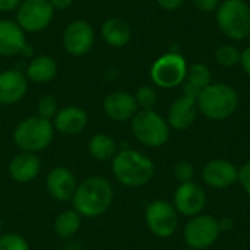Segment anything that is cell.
<instances>
[{"mask_svg": "<svg viewBox=\"0 0 250 250\" xmlns=\"http://www.w3.org/2000/svg\"><path fill=\"white\" fill-rule=\"evenodd\" d=\"M198 110L211 120H224L234 114L239 107L236 89L226 83L208 85L196 98Z\"/></svg>", "mask_w": 250, "mask_h": 250, "instance_id": "obj_3", "label": "cell"}, {"mask_svg": "<svg viewBox=\"0 0 250 250\" xmlns=\"http://www.w3.org/2000/svg\"><path fill=\"white\" fill-rule=\"evenodd\" d=\"M81 223H82V217L75 211V209H67L60 212L53 224L54 233L62 237V239H69L72 236H75L79 229H81Z\"/></svg>", "mask_w": 250, "mask_h": 250, "instance_id": "obj_25", "label": "cell"}, {"mask_svg": "<svg viewBox=\"0 0 250 250\" xmlns=\"http://www.w3.org/2000/svg\"><path fill=\"white\" fill-rule=\"evenodd\" d=\"M104 111L107 117L114 122H127L135 117V114L139 111V107L135 95L125 91H117L105 97Z\"/></svg>", "mask_w": 250, "mask_h": 250, "instance_id": "obj_15", "label": "cell"}, {"mask_svg": "<svg viewBox=\"0 0 250 250\" xmlns=\"http://www.w3.org/2000/svg\"><path fill=\"white\" fill-rule=\"evenodd\" d=\"M157 1H158V4H160L163 9H166V10H176L177 7L182 6V3H183L185 0H157Z\"/></svg>", "mask_w": 250, "mask_h": 250, "instance_id": "obj_36", "label": "cell"}, {"mask_svg": "<svg viewBox=\"0 0 250 250\" xmlns=\"http://www.w3.org/2000/svg\"><path fill=\"white\" fill-rule=\"evenodd\" d=\"M211 85V72L207 64L196 63L190 69H188L185 82H183V92L185 95L198 98V95Z\"/></svg>", "mask_w": 250, "mask_h": 250, "instance_id": "obj_22", "label": "cell"}, {"mask_svg": "<svg viewBox=\"0 0 250 250\" xmlns=\"http://www.w3.org/2000/svg\"><path fill=\"white\" fill-rule=\"evenodd\" d=\"M88 151L91 157L98 161H108L113 160L117 154V144L116 141L105 133H97L89 139Z\"/></svg>", "mask_w": 250, "mask_h": 250, "instance_id": "obj_24", "label": "cell"}, {"mask_svg": "<svg viewBox=\"0 0 250 250\" xmlns=\"http://www.w3.org/2000/svg\"><path fill=\"white\" fill-rule=\"evenodd\" d=\"M193 176H195V167L189 161H179L174 166V177L180 183L193 182Z\"/></svg>", "mask_w": 250, "mask_h": 250, "instance_id": "obj_30", "label": "cell"}, {"mask_svg": "<svg viewBox=\"0 0 250 250\" xmlns=\"http://www.w3.org/2000/svg\"><path fill=\"white\" fill-rule=\"evenodd\" d=\"M220 233L218 221L214 217L199 214L188 221L183 237L190 249L204 250L211 248L218 240Z\"/></svg>", "mask_w": 250, "mask_h": 250, "instance_id": "obj_8", "label": "cell"}, {"mask_svg": "<svg viewBox=\"0 0 250 250\" xmlns=\"http://www.w3.org/2000/svg\"><path fill=\"white\" fill-rule=\"evenodd\" d=\"M9 176L16 183H29L35 180V177L41 171V161L37 154L32 152H21L15 155L7 167Z\"/></svg>", "mask_w": 250, "mask_h": 250, "instance_id": "obj_18", "label": "cell"}, {"mask_svg": "<svg viewBox=\"0 0 250 250\" xmlns=\"http://www.w3.org/2000/svg\"><path fill=\"white\" fill-rule=\"evenodd\" d=\"M16 10V22L25 32L42 31L54 15L48 0H23Z\"/></svg>", "mask_w": 250, "mask_h": 250, "instance_id": "obj_10", "label": "cell"}, {"mask_svg": "<svg viewBox=\"0 0 250 250\" xmlns=\"http://www.w3.org/2000/svg\"><path fill=\"white\" fill-rule=\"evenodd\" d=\"M114 199L111 183L101 176H91L78 185L72 198L73 209L82 218H97L108 211Z\"/></svg>", "mask_w": 250, "mask_h": 250, "instance_id": "obj_1", "label": "cell"}, {"mask_svg": "<svg viewBox=\"0 0 250 250\" xmlns=\"http://www.w3.org/2000/svg\"><path fill=\"white\" fill-rule=\"evenodd\" d=\"M95 41L94 28L82 19L70 22L63 32L64 50L72 56H82L88 53Z\"/></svg>", "mask_w": 250, "mask_h": 250, "instance_id": "obj_12", "label": "cell"}, {"mask_svg": "<svg viewBox=\"0 0 250 250\" xmlns=\"http://www.w3.org/2000/svg\"><path fill=\"white\" fill-rule=\"evenodd\" d=\"M220 29L231 40H245L250 34V7L243 0H226L217 10Z\"/></svg>", "mask_w": 250, "mask_h": 250, "instance_id": "obj_6", "label": "cell"}, {"mask_svg": "<svg viewBox=\"0 0 250 250\" xmlns=\"http://www.w3.org/2000/svg\"><path fill=\"white\" fill-rule=\"evenodd\" d=\"M22 0H0V12H10L19 7Z\"/></svg>", "mask_w": 250, "mask_h": 250, "instance_id": "obj_33", "label": "cell"}, {"mask_svg": "<svg viewBox=\"0 0 250 250\" xmlns=\"http://www.w3.org/2000/svg\"><path fill=\"white\" fill-rule=\"evenodd\" d=\"M48 1H50V4H51V7H53L54 10L62 12V10L69 9V7L73 4L75 0H48Z\"/></svg>", "mask_w": 250, "mask_h": 250, "instance_id": "obj_35", "label": "cell"}, {"mask_svg": "<svg viewBox=\"0 0 250 250\" xmlns=\"http://www.w3.org/2000/svg\"><path fill=\"white\" fill-rule=\"evenodd\" d=\"M145 221L154 236L166 239L176 233L179 226V212L170 202L157 199L146 207Z\"/></svg>", "mask_w": 250, "mask_h": 250, "instance_id": "obj_7", "label": "cell"}, {"mask_svg": "<svg viewBox=\"0 0 250 250\" xmlns=\"http://www.w3.org/2000/svg\"><path fill=\"white\" fill-rule=\"evenodd\" d=\"M101 37L108 45L120 48L130 41L132 31L127 22H125L123 19L108 18L101 26Z\"/></svg>", "mask_w": 250, "mask_h": 250, "instance_id": "obj_21", "label": "cell"}, {"mask_svg": "<svg viewBox=\"0 0 250 250\" xmlns=\"http://www.w3.org/2000/svg\"><path fill=\"white\" fill-rule=\"evenodd\" d=\"M218 3H220V0H195L196 7L201 12H207V13L214 12L218 7Z\"/></svg>", "mask_w": 250, "mask_h": 250, "instance_id": "obj_32", "label": "cell"}, {"mask_svg": "<svg viewBox=\"0 0 250 250\" xmlns=\"http://www.w3.org/2000/svg\"><path fill=\"white\" fill-rule=\"evenodd\" d=\"M0 234H1V220H0Z\"/></svg>", "mask_w": 250, "mask_h": 250, "instance_id": "obj_38", "label": "cell"}, {"mask_svg": "<svg viewBox=\"0 0 250 250\" xmlns=\"http://www.w3.org/2000/svg\"><path fill=\"white\" fill-rule=\"evenodd\" d=\"M186 73V62L177 53H167L161 56L151 67V78L160 88H174L182 85Z\"/></svg>", "mask_w": 250, "mask_h": 250, "instance_id": "obj_9", "label": "cell"}, {"mask_svg": "<svg viewBox=\"0 0 250 250\" xmlns=\"http://www.w3.org/2000/svg\"><path fill=\"white\" fill-rule=\"evenodd\" d=\"M47 190L51 198L60 202L70 201L78 188L75 174L66 167H54L47 174L45 180Z\"/></svg>", "mask_w": 250, "mask_h": 250, "instance_id": "obj_14", "label": "cell"}, {"mask_svg": "<svg viewBox=\"0 0 250 250\" xmlns=\"http://www.w3.org/2000/svg\"><path fill=\"white\" fill-rule=\"evenodd\" d=\"M174 208L185 217H196L202 214L207 205V193L201 185L195 182L180 183L174 192Z\"/></svg>", "mask_w": 250, "mask_h": 250, "instance_id": "obj_11", "label": "cell"}, {"mask_svg": "<svg viewBox=\"0 0 250 250\" xmlns=\"http://www.w3.org/2000/svg\"><path fill=\"white\" fill-rule=\"evenodd\" d=\"M233 227H234V221H233V218H230V217H223V218H220V220H218V229H220V231H221V233L231 231V230H233Z\"/></svg>", "mask_w": 250, "mask_h": 250, "instance_id": "obj_34", "label": "cell"}, {"mask_svg": "<svg viewBox=\"0 0 250 250\" xmlns=\"http://www.w3.org/2000/svg\"><path fill=\"white\" fill-rule=\"evenodd\" d=\"M186 250H195V249H190V248H188V249H186Z\"/></svg>", "mask_w": 250, "mask_h": 250, "instance_id": "obj_39", "label": "cell"}, {"mask_svg": "<svg viewBox=\"0 0 250 250\" xmlns=\"http://www.w3.org/2000/svg\"><path fill=\"white\" fill-rule=\"evenodd\" d=\"M25 31L18 22L3 19L0 21V56L12 57L23 51L26 47Z\"/></svg>", "mask_w": 250, "mask_h": 250, "instance_id": "obj_19", "label": "cell"}, {"mask_svg": "<svg viewBox=\"0 0 250 250\" xmlns=\"http://www.w3.org/2000/svg\"><path fill=\"white\" fill-rule=\"evenodd\" d=\"M202 180L212 189H226L239 180V168L227 160H212L202 168Z\"/></svg>", "mask_w": 250, "mask_h": 250, "instance_id": "obj_13", "label": "cell"}, {"mask_svg": "<svg viewBox=\"0 0 250 250\" xmlns=\"http://www.w3.org/2000/svg\"><path fill=\"white\" fill-rule=\"evenodd\" d=\"M237 182H240L243 190L250 198V160L239 168V180Z\"/></svg>", "mask_w": 250, "mask_h": 250, "instance_id": "obj_31", "label": "cell"}, {"mask_svg": "<svg viewBox=\"0 0 250 250\" xmlns=\"http://www.w3.org/2000/svg\"><path fill=\"white\" fill-rule=\"evenodd\" d=\"M240 51L234 45L224 44L215 51V59L217 62L224 66V67H233L240 62Z\"/></svg>", "mask_w": 250, "mask_h": 250, "instance_id": "obj_26", "label": "cell"}, {"mask_svg": "<svg viewBox=\"0 0 250 250\" xmlns=\"http://www.w3.org/2000/svg\"><path fill=\"white\" fill-rule=\"evenodd\" d=\"M37 110H38V116L45 119V120H51L54 119V116L57 114L59 111V103L56 100L54 95H42L38 101V105H37Z\"/></svg>", "mask_w": 250, "mask_h": 250, "instance_id": "obj_28", "label": "cell"}, {"mask_svg": "<svg viewBox=\"0 0 250 250\" xmlns=\"http://www.w3.org/2000/svg\"><path fill=\"white\" fill-rule=\"evenodd\" d=\"M132 132L138 142L160 148L170 139V125L155 110H139L132 119Z\"/></svg>", "mask_w": 250, "mask_h": 250, "instance_id": "obj_5", "label": "cell"}, {"mask_svg": "<svg viewBox=\"0 0 250 250\" xmlns=\"http://www.w3.org/2000/svg\"><path fill=\"white\" fill-rule=\"evenodd\" d=\"M196 114H198L196 98L183 94L171 104L168 110L167 122L176 130H186L195 123Z\"/></svg>", "mask_w": 250, "mask_h": 250, "instance_id": "obj_17", "label": "cell"}, {"mask_svg": "<svg viewBox=\"0 0 250 250\" xmlns=\"http://www.w3.org/2000/svg\"><path fill=\"white\" fill-rule=\"evenodd\" d=\"M88 125V116L83 108L70 105L57 111L53 119L54 130H59L63 135H78Z\"/></svg>", "mask_w": 250, "mask_h": 250, "instance_id": "obj_20", "label": "cell"}, {"mask_svg": "<svg viewBox=\"0 0 250 250\" xmlns=\"http://www.w3.org/2000/svg\"><path fill=\"white\" fill-rule=\"evenodd\" d=\"M135 100L141 110H154V105L157 104V92L154 88L145 85L136 91Z\"/></svg>", "mask_w": 250, "mask_h": 250, "instance_id": "obj_29", "label": "cell"}, {"mask_svg": "<svg viewBox=\"0 0 250 250\" xmlns=\"http://www.w3.org/2000/svg\"><path fill=\"white\" fill-rule=\"evenodd\" d=\"M28 89V79L19 70H4L0 73V104L12 105L19 103Z\"/></svg>", "mask_w": 250, "mask_h": 250, "instance_id": "obj_16", "label": "cell"}, {"mask_svg": "<svg viewBox=\"0 0 250 250\" xmlns=\"http://www.w3.org/2000/svg\"><path fill=\"white\" fill-rule=\"evenodd\" d=\"M240 63H242L245 72L250 76V47H248V48L242 53V56H240Z\"/></svg>", "mask_w": 250, "mask_h": 250, "instance_id": "obj_37", "label": "cell"}, {"mask_svg": "<svg viewBox=\"0 0 250 250\" xmlns=\"http://www.w3.org/2000/svg\"><path fill=\"white\" fill-rule=\"evenodd\" d=\"M57 75V63L50 56H38L31 60L26 69L29 81L37 83H47Z\"/></svg>", "mask_w": 250, "mask_h": 250, "instance_id": "obj_23", "label": "cell"}, {"mask_svg": "<svg viewBox=\"0 0 250 250\" xmlns=\"http://www.w3.org/2000/svg\"><path fill=\"white\" fill-rule=\"evenodd\" d=\"M69 250H75V249H69Z\"/></svg>", "mask_w": 250, "mask_h": 250, "instance_id": "obj_40", "label": "cell"}, {"mask_svg": "<svg viewBox=\"0 0 250 250\" xmlns=\"http://www.w3.org/2000/svg\"><path fill=\"white\" fill-rule=\"evenodd\" d=\"M54 138V126L50 120L40 116H32L22 120L15 132L13 141L16 146L23 152L37 154L50 146Z\"/></svg>", "mask_w": 250, "mask_h": 250, "instance_id": "obj_4", "label": "cell"}, {"mask_svg": "<svg viewBox=\"0 0 250 250\" xmlns=\"http://www.w3.org/2000/svg\"><path fill=\"white\" fill-rule=\"evenodd\" d=\"M0 250H29L26 239L18 233L0 234Z\"/></svg>", "mask_w": 250, "mask_h": 250, "instance_id": "obj_27", "label": "cell"}, {"mask_svg": "<svg viewBox=\"0 0 250 250\" xmlns=\"http://www.w3.org/2000/svg\"><path fill=\"white\" fill-rule=\"evenodd\" d=\"M114 179L126 188H141L154 176L155 167L149 157L136 149H122L111 160Z\"/></svg>", "mask_w": 250, "mask_h": 250, "instance_id": "obj_2", "label": "cell"}]
</instances>
